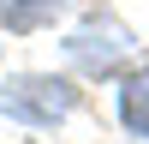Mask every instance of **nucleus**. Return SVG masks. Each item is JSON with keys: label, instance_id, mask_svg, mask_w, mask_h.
<instances>
[{"label": "nucleus", "instance_id": "f257e3e1", "mask_svg": "<svg viewBox=\"0 0 149 144\" xmlns=\"http://www.w3.org/2000/svg\"><path fill=\"white\" fill-rule=\"evenodd\" d=\"M78 102L84 96H78V84L66 72H12V78H0V114L30 126V132L66 126L78 114Z\"/></svg>", "mask_w": 149, "mask_h": 144}, {"label": "nucleus", "instance_id": "f03ea898", "mask_svg": "<svg viewBox=\"0 0 149 144\" xmlns=\"http://www.w3.org/2000/svg\"><path fill=\"white\" fill-rule=\"evenodd\" d=\"M60 54H66V66L78 72V78H119V72L131 66V54H137V42H131V30L113 12H90V18L60 42Z\"/></svg>", "mask_w": 149, "mask_h": 144}, {"label": "nucleus", "instance_id": "7ed1b4c3", "mask_svg": "<svg viewBox=\"0 0 149 144\" xmlns=\"http://www.w3.org/2000/svg\"><path fill=\"white\" fill-rule=\"evenodd\" d=\"M113 114L131 138L149 144V60H137V66H125L113 78Z\"/></svg>", "mask_w": 149, "mask_h": 144}, {"label": "nucleus", "instance_id": "20e7f679", "mask_svg": "<svg viewBox=\"0 0 149 144\" xmlns=\"http://www.w3.org/2000/svg\"><path fill=\"white\" fill-rule=\"evenodd\" d=\"M84 0H0V24H6L12 36H30V30H48V24H60L66 12H78Z\"/></svg>", "mask_w": 149, "mask_h": 144}]
</instances>
